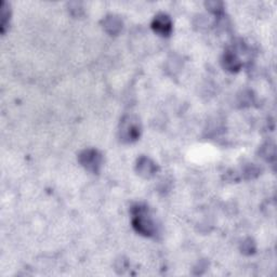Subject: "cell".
Here are the masks:
<instances>
[{
    "label": "cell",
    "mask_w": 277,
    "mask_h": 277,
    "mask_svg": "<svg viewBox=\"0 0 277 277\" xmlns=\"http://www.w3.org/2000/svg\"><path fill=\"white\" fill-rule=\"evenodd\" d=\"M9 20H10V8L6 4H2V33L5 34L6 28L9 25Z\"/></svg>",
    "instance_id": "obj_8"
},
{
    "label": "cell",
    "mask_w": 277,
    "mask_h": 277,
    "mask_svg": "<svg viewBox=\"0 0 277 277\" xmlns=\"http://www.w3.org/2000/svg\"><path fill=\"white\" fill-rule=\"evenodd\" d=\"M79 162L83 168L92 174H99L103 165V156L97 150L88 148L80 153L78 157Z\"/></svg>",
    "instance_id": "obj_3"
},
{
    "label": "cell",
    "mask_w": 277,
    "mask_h": 277,
    "mask_svg": "<svg viewBox=\"0 0 277 277\" xmlns=\"http://www.w3.org/2000/svg\"><path fill=\"white\" fill-rule=\"evenodd\" d=\"M152 28L156 34L162 37H168L173 32V22L171 18L164 13L157 14L152 22Z\"/></svg>",
    "instance_id": "obj_4"
},
{
    "label": "cell",
    "mask_w": 277,
    "mask_h": 277,
    "mask_svg": "<svg viewBox=\"0 0 277 277\" xmlns=\"http://www.w3.org/2000/svg\"><path fill=\"white\" fill-rule=\"evenodd\" d=\"M207 8L210 11H212L215 13H219L223 10V4L222 3H218V2H210L206 4Z\"/></svg>",
    "instance_id": "obj_9"
},
{
    "label": "cell",
    "mask_w": 277,
    "mask_h": 277,
    "mask_svg": "<svg viewBox=\"0 0 277 277\" xmlns=\"http://www.w3.org/2000/svg\"><path fill=\"white\" fill-rule=\"evenodd\" d=\"M132 216V226L137 233L145 237H152L155 235L156 226L150 217L146 207L140 205L133 207Z\"/></svg>",
    "instance_id": "obj_1"
},
{
    "label": "cell",
    "mask_w": 277,
    "mask_h": 277,
    "mask_svg": "<svg viewBox=\"0 0 277 277\" xmlns=\"http://www.w3.org/2000/svg\"><path fill=\"white\" fill-rule=\"evenodd\" d=\"M157 166L152 159L142 156L138 159L137 162V171L138 174L143 178H152L157 173Z\"/></svg>",
    "instance_id": "obj_5"
},
{
    "label": "cell",
    "mask_w": 277,
    "mask_h": 277,
    "mask_svg": "<svg viewBox=\"0 0 277 277\" xmlns=\"http://www.w3.org/2000/svg\"><path fill=\"white\" fill-rule=\"evenodd\" d=\"M222 64L226 71L232 73L238 72L242 68V62L234 51H226L224 53Z\"/></svg>",
    "instance_id": "obj_6"
},
{
    "label": "cell",
    "mask_w": 277,
    "mask_h": 277,
    "mask_svg": "<svg viewBox=\"0 0 277 277\" xmlns=\"http://www.w3.org/2000/svg\"><path fill=\"white\" fill-rule=\"evenodd\" d=\"M141 133V126L139 120L133 116H127L120 123L119 136L122 142L131 143L139 139Z\"/></svg>",
    "instance_id": "obj_2"
},
{
    "label": "cell",
    "mask_w": 277,
    "mask_h": 277,
    "mask_svg": "<svg viewBox=\"0 0 277 277\" xmlns=\"http://www.w3.org/2000/svg\"><path fill=\"white\" fill-rule=\"evenodd\" d=\"M103 25L105 31L110 35H117L122 28V22L118 16L110 15L103 21Z\"/></svg>",
    "instance_id": "obj_7"
},
{
    "label": "cell",
    "mask_w": 277,
    "mask_h": 277,
    "mask_svg": "<svg viewBox=\"0 0 277 277\" xmlns=\"http://www.w3.org/2000/svg\"><path fill=\"white\" fill-rule=\"evenodd\" d=\"M242 249H243V252L244 253H247V254L252 253L254 251V249H255L253 242L251 240H248L247 242L243 243V248H242Z\"/></svg>",
    "instance_id": "obj_10"
}]
</instances>
